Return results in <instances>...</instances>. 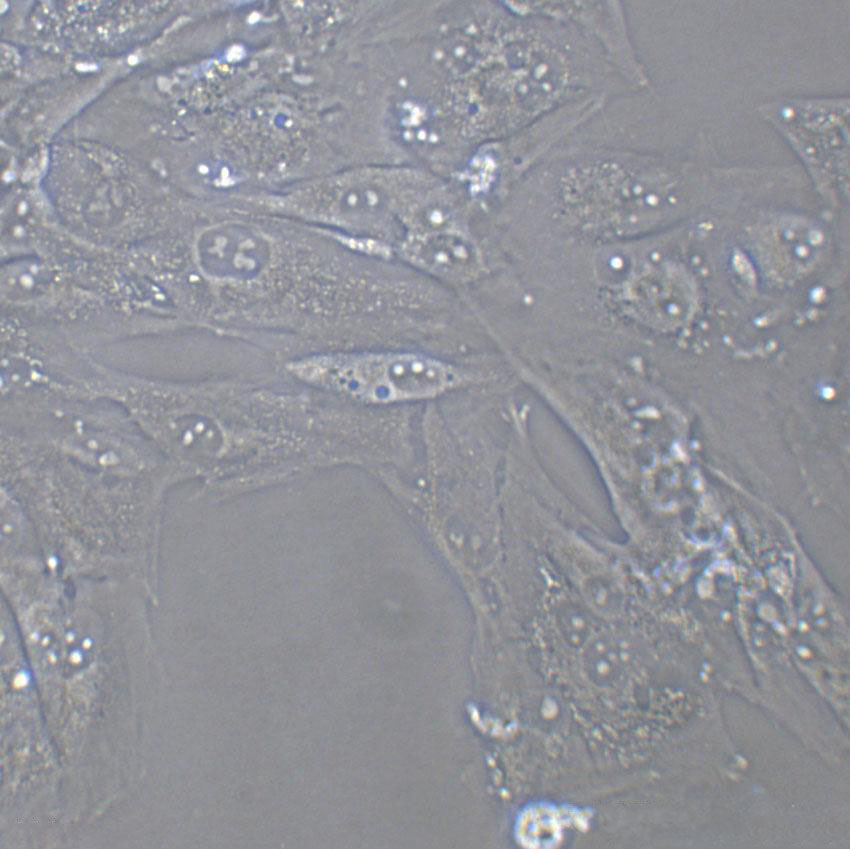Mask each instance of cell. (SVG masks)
<instances>
[{
    "instance_id": "cell-1",
    "label": "cell",
    "mask_w": 850,
    "mask_h": 849,
    "mask_svg": "<svg viewBox=\"0 0 850 849\" xmlns=\"http://www.w3.org/2000/svg\"><path fill=\"white\" fill-rule=\"evenodd\" d=\"M1 429L41 444L89 472L148 480L157 448L114 401L50 393L2 399Z\"/></svg>"
},
{
    "instance_id": "cell-2",
    "label": "cell",
    "mask_w": 850,
    "mask_h": 849,
    "mask_svg": "<svg viewBox=\"0 0 850 849\" xmlns=\"http://www.w3.org/2000/svg\"><path fill=\"white\" fill-rule=\"evenodd\" d=\"M433 194V180L424 173L367 167L303 182L269 196L266 204L295 219L367 238L408 227Z\"/></svg>"
},
{
    "instance_id": "cell-3",
    "label": "cell",
    "mask_w": 850,
    "mask_h": 849,
    "mask_svg": "<svg viewBox=\"0 0 850 849\" xmlns=\"http://www.w3.org/2000/svg\"><path fill=\"white\" fill-rule=\"evenodd\" d=\"M301 378L373 402L433 397L460 381L450 364L417 353H338L292 364Z\"/></svg>"
},
{
    "instance_id": "cell-8",
    "label": "cell",
    "mask_w": 850,
    "mask_h": 849,
    "mask_svg": "<svg viewBox=\"0 0 850 849\" xmlns=\"http://www.w3.org/2000/svg\"><path fill=\"white\" fill-rule=\"evenodd\" d=\"M632 307L660 323L673 324L687 317L696 300V290L684 271L659 266L636 278L629 288Z\"/></svg>"
},
{
    "instance_id": "cell-7",
    "label": "cell",
    "mask_w": 850,
    "mask_h": 849,
    "mask_svg": "<svg viewBox=\"0 0 850 849\" xmlns=\"http://www.w3.org/2000/svg\"><path fill=\"white\" fill-rule=\"evenodd\" d=\"M542 14L553 17L567 16L586 28L603 43L604 48L622 71L636 83L646 78L634 58L620 3L612 2H540L530 3Z\"/></svg>"
},
{
    "instance_id": "cell-5",
    "label": "cell",
    "mask_w": 850,
    "mask_h": 849,
    "mask_svg": "<svg viewBox=\"0 0 850 849\" xmlns=\"http://www.w3.org/2000/svg\"><path fill=\"white\" fill-rule=\"evenodd\" d=\"M826 238L814 222L783 216L762 225L754 248L763 270L772 278L791 282L809 273L825 252Z\"/></svg>"
},
{
    "instance_id": "cell-4",
    "label": "cell",
    "mask_w": 850,
    "mask_h": 849,
    "mask_svg": "<svg viewBox=\"0 0 850 849\" xmlns=\"http://www.w3.org/2000/svg\"><path fill=\"white\" fill-rule=\"evenodd\" d=\"M775 114L781 128L827 190L847 189V110L840 100L798 101L781 104Z\"/></svg>"
},
{
    "instance_id": "cell-6",
    "label": "cell",
    "mask_w": 850,
    "mask_h": 849,
    "mask_svg": "<svg viewBox=\"0 0 850 849\" xmlns=\"http://www.w3.org/2000/svg\"><path fill=\"white\" fill-rule=\"evenodd\" d=\"M400 252L417 268L451 281L472 277L480 265L474 243L453 226L406 233Z\"/></svg>"
}]
</instances>
